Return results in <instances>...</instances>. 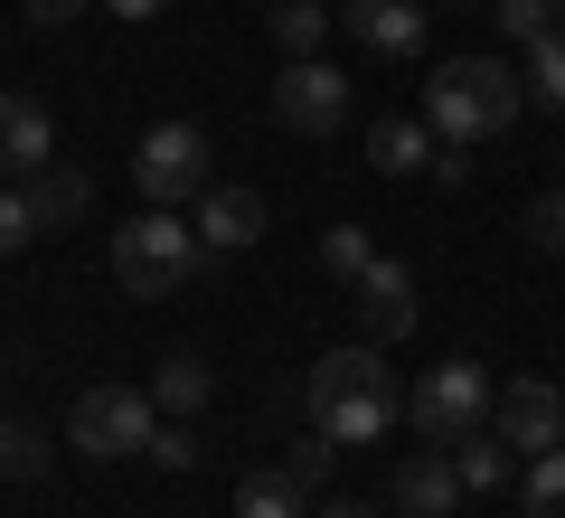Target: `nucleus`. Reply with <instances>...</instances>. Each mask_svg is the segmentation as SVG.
Listing matches in <instances>:
<instances>
[{
	"mask_svg": "<svg viewBox=\"0 0 565 518\" xmlns=\"http://www.w3.org/2000/svg\"><path fill=\"white\" fill-rule=\"evenodd\" d=\"M302 397H311V434L359 453V443H386V424H396V368L377 359V339H359V349H330L311 368Z\"/></svg>",
	"mask_w": 565,
	"mask_h": 518,
	"instance_id": "obj_1",
	"label": "nucleus"
},
{
	"mask_svg": "<svg viewBox=\"0 0 565 518\" xmlns=\"http://www.w3.org/2000/svg\"><path fill=\"white\" fill-rule=\"evenodd\" d=\"M527 104V76L500 57H444L434 76H424V123H434V141H490L509 133Z\"/></svg>",
	"mask_w": 565,
	"mask_h": 518,
	"instance_id": "obj_2",
	"label": "nucleus"
},
{
	"mask_svg": "<svg viewBox=\"0 0 565 518\" xmlns=\"http://www.w3.org/2000/svg\"><path fill=\"white\" fill-rule=\"evenodd\" d=\"M207 236H199V218H180V208H141L132 226H114V283L132 302H170V293H189V283L207 274Z\"/></svg>",
	"mask_w": 565,
	"mask_h": 518,
	"instance_id": "obj_3",
	"label": "nucleus"
},
{
	"mask_svg": "<svg viewBox=\"0 0 565 518\" xmlns=\"http://www.w3.org/2000/svg\"><path fill=\"white\" fill-rule=\"evenodd\" d=\"M490 378L471 359H444V368H424L415 378V397H405V424H415V443H434V453H462L471 434L490 424Z\"/></svg>",
	"mask_w": 565,
	"mask_h": 518,
	"instance_id": "obj_4",
	"label": "nucleus"
},
{
	"mask_svg": "<svg viewBox=\"0 0 565 518\" xmlns=\"http://www.w3.org/2000/svg\"><path fill=\"white\" fill-rule=\"evenodd\" d=\"M132 180H141L151 208H199L207 189H217V151H207L199 123H151L141 151H132Z\"/></svg>",
	"mask_w": 565,
	"mask_h": 518,
	"instance_id": "obj_5",
	"label": "nucleus"
},
{
	"mask_svg": "<svg viewBox=\"0 0 565 518\" xmlns=\"http://www.w3.org/2000/svg\"><path fill=\"white\" fill-rule=\"evenodd\" d=\"M151 434H161V405L141 397V387H85L76 415H66V443L95 462H122V453H151Z\"/></svg>",
	"mask_w": 565,
	"mask_h": 518,
	"instance_id": "obj_6",
	"label": "nucleus"
},
{
	"mask_svg": "<svg viewBox=\"0 0 565 518\" xmlns=\"http://www.w3.org/2000/svg\"><path fill=\"white\" fill-rule=\"evenodd\" d=\"M274 123L282 133H302V141H330L349 123V76L330 57H282L274 76Z\"/></svg>",
	"mask_w": 565,
	"mask_h": 518,
	"instance_id": "obj_7",
	"label": "nucleus"
},
{
	"mask_svg": "<svg viewBox=\"0 0 565 518\" xmlns=\"http://www.w3.org/2000/svg\"><path fill=\"white\" fill-rule=\"evenodd\" d=\"M490 424H500L509 453H556L565 443V387L556 378H509L500 405H490Z\"/></svg>",
	"mask_w": 565,
	"mask_h": 518,
	"instance_id": "obj_8",
	"label": "nucleus"
},
{
	"mask_svg": "<svg viewBox=\"0 0 565 518\" xmlns=\"http://www.w3.org/2000/svg\"><path fill=\"white\" fill-rule=\"evenodd\" d=\"M349 293H359V330L377 339V349H386V339H405V330H415V274H405L396 255H377V264H367L359 283H349Z\"/></svg>",
	"mask_w": 565,
	"mask_h": 518,
	"instance_id": "obj_9",
	"label": "nucleus"
},
{
	"mask_svg": "<svg viewBox=\"0 0 565 518\" xmlns=\"http://www.w3.org/2000/svg\"><path fill=\"white\" fill-rule=\"evenodd\" d=\"M47 160H57V114H47L39 95H0V170L29 180V170H47Z\"/></svg>",
	"mask_w": 565,
	"mask_h": 518,
	"instance_id": "obj_10",
	"label": "nucleus"
},
{
	"mask_svg": "<svg viewBox=\"0 0 565 518\" xmlns=\"http://www.w3.org/2000/svg\"><path fill=\"white\" fill-rule=\"evenodd\" d=\"M340 20L367 57H415L424 47V0H340Z\"/></svg>",
	"mask_w": 565,
	"mask_h": 518,
	"instance_id": "obj_11",
	"label": "nucleus"
},
{
	"mask_svg": "<svg viewBox=\"0 0 565 518\" xmlns=\"http://www.w3.org/2000/svg\"><path fill=\"white\" fill-rule=\"evenodd\" d=\"M396 509L405 518H452V509H462V472H452V453H434V443L405 453L396 462Z\"/></svg>",
	"mask_w": 565,
	"mask_h": 518,
	"instance_id": "obj_12",
	"label": "nucleus"
},
{
	"mask_svg": "<svg viewBox=\"0 0 565 518\" xmlns=\"http://www.w3.org/2000/svg\"><path fill=\"white\" fill-rule=\"evenodd\" d=\"M199 236H207V255H236V245H255L264 236V199H255V189H207V199H199Z\"/></svg>",
	"mask_w": 565,
	"mask_h": 518,
	"instance_id": "obj_13",
	"label": "nucleus"
},
{
	"mask_svg": "<svg viewBox=\"0 0 565 518\" xmlns=\"http://www.w3.org/2000/svg\"><path fill=\"white\" fill-rule=\"evenodd\" d=\"M20 189H29V208H39V226H76L85 208H95V189H85L76 170H66V160H47V170H29Z\"/></svg>",
	"mask_w": 565,
	"mask_h": 518,
	"instance_id": "obj_14",
	"label": "nucleus"
},
{
	"mask_svg": "<svg viewBox=\"0 0 565 518\" xmlns=\"http://www.w3.org/2000/svg\"><path fill=\"white\" fill-rule=\"evenodd\" d=\"M236 518H311V490L282 472V462L274 472H245L236 480Z\"/></svg>",
	"mask_w": 565,
	"mask_h": 518,
	"instance_id": "obj_15",
	"label": "nucleus"
},
{
	"mask_svg": "<svg viewBox=\"0 0 565 518\" xmlns=\"http://www.w3.org/2000/svg\"><path fill=\"white\" fill-rule=\"evenodd\" d=\"M367 160H377L386 180H405V170H424V160H434V123H405V114H386L377 133H367Z\"/></svg>",
	"mask_w": 565,
	"mask_h": 518,
	"instance_id": "obj_16",
	"label": "nucleus"
},
{
	"mask_svg": "<svg viewBox=\"0 0 565 518\" xmlns=\"http://www.w3.org/2000/svg\"><path fill=\"white\" fill-rule=\"evenodd\" d=\"M207 397H217V378H207V359H199V349L161 359V378H151V405H161V415H199Z\"/></svg>",
	"mask_w": 565,
	"mask_h": 518,
	"instance_id": "obj_17",
	"label": "nucleus"
},
{
	"mask_svg": "<svg viewBox=\"0 0 565 518\" xmlns=\"http://www.w3.org/2000/svg\"><path fill=\"white\" fill-rule=\"evenodd\" d=\"M321 29H330V0H274L282 57H321Z\"/></svg>",
	"mask_w": 565,
	"mask_h": 518,
	"instance_id": "obj_18",
	"label": "nucleus"
},
{
	"mask_svg": "<svg viewBox=\"0 0 565 518\" xmlns=\"http://www.w3.org/2000/svg\"><path fill=\"white\" fill-rule=\"evenodd\" d=\"M367 264H377V236H367L359 218H340V226H321V274H340V283H359Z\"/></svg>",
	"mask_w": 565,
	"mask_h": 518,
	"instance_id": "obj_19",
	"label": "nucleus"
},
{
	"mask_svg": "<svg viewBox=\"0 0 565 518\" xmlns=\"http://www.w3.org/2000/svg\"><path fill=\"white\" fill-rule=\"evenodd\" d=\"M519 499H527V518H565V443H556V453H527Z\"/></svg>",
	"mask_w": 565,
	"mask_h": 518,
	"instance_id": "obj_20",
	"label": "nucleus"
},
{
	"mask_svg": "<svg viewBox=\"0 0 565 518\" xmlns=\"http://www.w3.org/2000/svg\"><path fill=\"white\" fill-rule=\"evenodd\" d=\"M452 472H462V490H500V480L519 472V453H509L500 434H471L462 453H452Z\"/></svg>",
	"mask_w": 565,
	"mask_h": 518,
	"instance_id": "obj_21",
	"label": "nucleus"
},
{
	"mask_svg": "<svg viewBox=\"0 0 565 518\" xmlns=\"http://www.w3.org/2000/svg\"><path fill=\"white\" fill-rule=\"evenodd\" d=\"M519 76H527V95H537L546 114H565V29H546V39L527 47V66H519Z\"/></svg>",
	"mask_w": 565,
	"mask_h": 518,
	"instance_id": "obj_22",
	"label": "nucleus"
},
{
	"mask_svg": "<svg viewBox=\"0 0 565 518\" xmlns=\"http://www.w3.org/2000/svg\"><path fill=\"white\" fill-rule=\"evenodd\" d=\"M490 20H500L519 47H537L546 29H565V0H490Z\"/></svg>",
	"mask_w": 565,
	"mask_h": 518,
	"instance_id": "obj_23",
	"label": "nucleus"
},
{
	"mask_svg": "<svg viewBox=\"0 0 565 518\" xmlns=\"http://www.w3.org/2000/svg\"><path fill=\"white\" fill-rule=\"evenodd\" d=\"M47 472V434L29 424H0V480H39Z\"/></svg>",
	"mask_w": 565,
	"mask_h": 518,
	"instance_id": "obj_24",
	"label": "nucleus"
},
{
	"mask_svg": "<svg viewBox=\"0 0 565 518\" xmlns=\"http://www.w3.org/2000/svg\"><path fill=\"white\" fill-rule=\"evenodd\" d=\"M29 236H47L39 208H29V189H0V255H20Z\"/></svg>",
	"mask_w": 565,
	"mask_h": 518,
	"instance_id": "obj_25",
	"label": "nucleus"
},
{
	"mask_svg": "<svg viewBox=\"0 0 565 518\" xmlns=\"http://www.w3.org/2000/svg\"><path fill=\"white\" fill-rule=\"evenodd\" d=\"M330 453H340V443H330V434H302V443H292V462H282V472L302 480V490H321V472H330Z\"/></svg>",
	"mask_w": 565,
	"mask_h": 518,
	"instance_id": "obj_26",
	"label": "nucleus"
},
{
	"mask_svg": "<svg viewBox=\"0 0 565 518\" xmlns=\"http://www.w3.org/2000/svg\"><path fill=\"white\" fill-rule=\"evenodd\" d=\"M527 236H537V255H565V189L527 208Z\"/></svg>",
	"mask_w": 565,
	"mask_h": 518,
	"instance_id": "obj_27",
	"label": "nucleus"
},
{
	"mask_svg": "<svg viewBox=\"0 0 565 518\" xmlns=\"http://www.w3.org/2000/svg\"><path fill=\"white\" fill-rule=\"evenodd\" d=\"M151 462H170V472H189V462H199V434H189V424H170V434H151Z\"/></svg>",
	"mask_w": 565,
	"mask_h": 518,
	"instance_id": "obj_28",
	"label": "nucleus"
},
{
	"mask_svg": "<svg viewBox=\"0 0 565 518\" xmlns=\"http://www.w3.org/2000/svg\"><path fill=\"white\" fill-rule=\"evenodd\" d=\"M434 180H444V189L471 180V141H444V151H434Z\"/></svg>",
	"mask_w": 565,
	"mask_h": 518,
	"instance_id": "obj_29",
	"label": "nucleus"
},
{
	"mask_svg": "<svg viewBox=\"0 0 565 518\" xmlns=\"http://www.w3.org/2000/svg\"><path fill=\"white\" fill-rule=\"evenodd\" d=\"M20 10H29V20H39V29H66V20H76V10H85V0H20Z\"/></svg>",
	"mask_w": 565,
	"mask_h": 518,
	"instance_id": "obj_30",
	"label": "nucleus"
},
{
	"mask_svg": "<svg viewBox=\"0 0 565 518\" xmlns=\"http://www.w3.org/2000/svg\"><path fill=\"white\" fill-rule=\"evenodd\" d=\"M104 10H114V20H161L170 0H104Z\"/></svg>",
	"mask_w": 565,
	"mask_h": 518,
	"instance_id": "obj_31",
	"label": "nucleus"
},
{
	"mask_svg": "<svg viewBox=\"0 0 565 518\" xmlns=\"http://www.w3.org/2000/svg\"><path fill=\"white\" fill-rule=\"evenodd\" d=\"M311 518H377V509H367V499H321Z\"/></svg>",
	"mask_w": 565,
	"mask_h": 518,
	"instance_id": "obj_32",
	"label": "nucleus"
}]
</instances>
